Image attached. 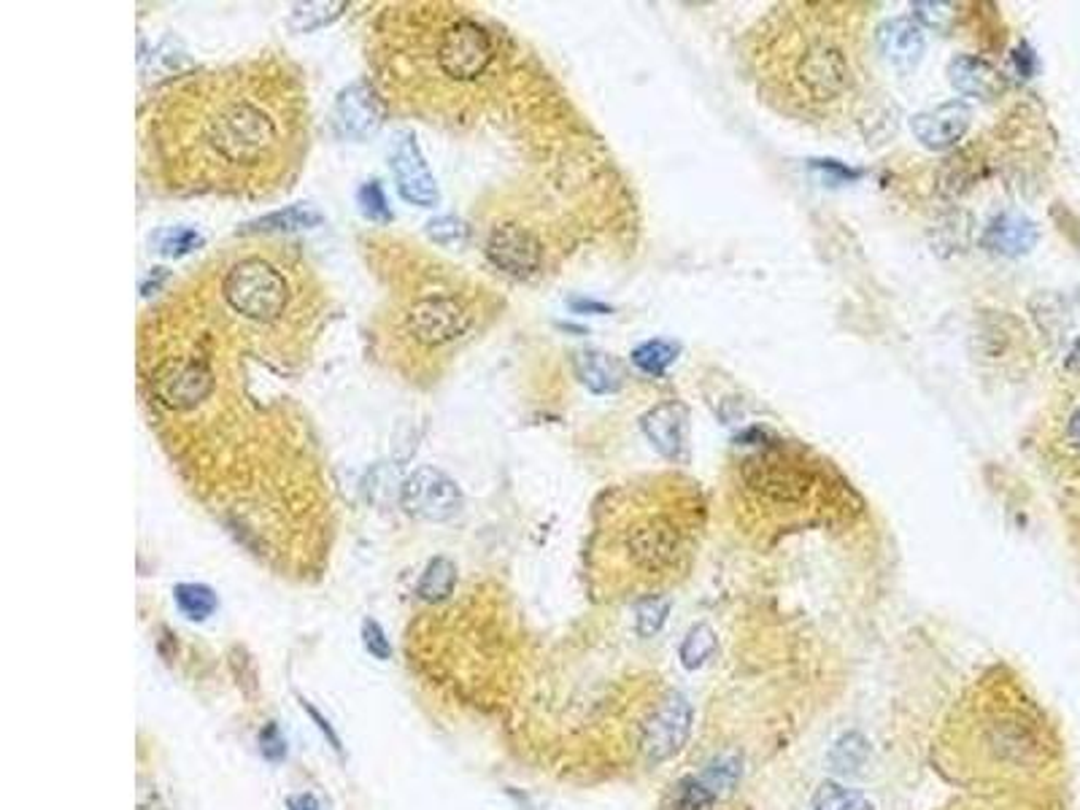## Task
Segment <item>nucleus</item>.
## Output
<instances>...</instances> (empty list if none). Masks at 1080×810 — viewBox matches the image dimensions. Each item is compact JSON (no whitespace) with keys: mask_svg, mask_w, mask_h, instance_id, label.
I'll list each match as a JSON object with an SVG mask.
<instances>
[{"mask_svg":"<svg viewBox=\"0 0 1080 810\" xmlns=\"http://www.w3.org/2000/svg\"><path fill=\"white\" fill-rule=\"evenodd\" d=\"M176 98L162 116V147L184 187L265 192L295 165L303 103L284 71L211 74Z\"/></svg>","mask_w":1080,"mask_h":810,"instance_id":"1","label":"nucleus"},{"mask_svg":"<svg viewBox=\"0 0 1080 810\" xmlns=\"http://www.w3.org/2000/svg\"><path fill=\"white\" fill-rule=\"evenodd\" d=\"M222 298L240 320L276 324L293 306V284L268 257L244 254L222 276Z\"/></svg>","mask_w":1080,"mask_h":810,"instance_id":"2","label":"nucleus"},{"mask_svg":"<svg viewBox=\"0 0 1080 810\" xmlns=\"http://www.w3.org/2000/svg\"><path fill=\"white\" fill-rule=\"evenodd\" d=\"M495 58L497 47L492 33L470 16H451L435 36V65L446 79L455 84L481 79L495 65Z\"/></svg>","mask_w":1080,"mask_h":810,"instance_id":"3","label":"nucleus"},{"mask_svg":"<svg viewBox=\"0 0 1080 810\" xmlns=\"http://www.w3.org/2000/svg\"><path fill=\"white\" fill-rule=\"evenodd\" d=\"M741 478L759 500L799 506L814 489V473L797 457L781 449H762L741 462Z\"/></svg>","mask_w":1080,"mask_h":810,"instance_id":"4","label":"nucleus"},{"mask_svg":"<svg viewBox=\"0 0 1080 810\" xmlns=\"http://www.w3.org/2000/svg\"><path fill=\"white\" fill-rule=\"evenodd\" d=\"M473 324V311L460 295L424 292L411 300L406 311V329L417 344L427 349L455 344Z\"/></svg>","mask_w":1080,"mask_h":810,"instance_id":"5","label":"nucleus"},{"mask_svg":"<svg viewBox=\"0 0 1080 810\" xmlns=\"http://www.w3.org/2000/svg\"><path fill=\"white\" fill-rule=\"evenodd\" d=\"M400 506L422 522H449L462 511V491L444 471L424 465L402 482Z\"/></svg>","mask_w":1080,"mask_h":810,"instance_id":"6","label":"nucleus"},{"mask_svg":"<svg viewBox=\"0 0 1080 810\" xmlns=\"http://www.w3.org/2000/svg\"><path fill=\"white\" fill-rule=\"evenodd\" d=\"M692 702L684 695L673 691L657 706V711L646 719L641 732V751L651 764L668 762L675 753L684 751L692 735Z\"/></svg>","mask_w":1080,"mask_h":810,"instance_id":"7","label":"nucleus"},{"mask_svg":"<svg viewBox=\"0 0 1080 810\" xmlns=\"http://www.w3.org/2000/svg\"><path fill=\"white\" fill-rule=\"evenodd\" d=\"M797 84L816 103H830L843 98L851 87V65L835 43L816 41L799 54Z\"/></svg>","mask_w":1080,"mask_h":810,"instance_id":"8","label":"nucleus"},{"mask_svg":"<svg viewBox=\"0 0 1080 810\" xmlns=\"http://www.w3.org/2000/svg\"><path fill=\"white\" fill-rule=\"evenodd\" d=\"M624 551L632 565L659 573L675 565L681 554V533L668 516H648L624 533Z\"/></svg>","mask_w":1080,"mask_h":810,"instance_id":"9","label":"nucleus"},{"mask_svg":"<svg viewBox=\"0 0 1080 810\" xmlns=\"http://www.w3.org/2000/svg\"><path fill=\"white\" fill-rule=\"evenodd\" d=\"M389 167L402 200L419 205V209H433V205L440 203L438 182H435L433 171L419 152V144L413 141V136L400 133L395 138L389 152Z\"/></svg>","mask_w":1080,"mask_h":810,"instance_id":"10","label":"nucleus"},{"mask_svg":"<svg viewBox=\"0 0 1080 810\" xmlns=\"http://www.w3.org/2000/svg\"><path fill=\"white\" fill-rule=\"evenodd\" d=\"M486 257L513 278H533L543 265V246L527 227L500 225L489 233Z\"/></svg>","mask_w":1080,"mask_h":810,"instance_id":"11","label":"nucleus"},{"mask_svg":"<svg viewBox=\"0 0 1080 810\" xmlns=\"http://www.w3.org/2000/svg\"><path fill=\"white\" fill-rule=\"evenodd\" d=\"M382 122V105H378V98L368 84L355 82L340 89L333 105V127L340 138L365 141V138L376 136Z\"/></svg>","mask_w":1080,"mask_h":810,"instance_id":"12","label":"nucleus"},{"mask_svg":"<svg viewBox=\"0 0 1080 810\" xmlns=\"http://www.w3.org/2000/svg\"><path fill=\"white\" fill-rule=\"evenodd\" d=\"M970 109L965 103H943L938 109H929L924 114H916L910 122L916 141L921 147L932 149V152H943V149L956 147L970 130Z\"/></svg>","mask_w":1080,"mask_h":810,"instance_id":"13","label":"nucleus"},{"mask_svg":"<svg viewBox=\"0 0 1080 810\" xmlns=\"http://www.w3.org/2000/svg\"><path fill=\"white\" fill-rule=\"evenodd\" d=\"M878 49L892 68L910 71L924 54V30L908 16H894L878 27Z\"/></svg>","mask_w":1080,"mask_h":810,"instance_id":"14","label":"nucleus"},{"mask_svg":"<svg viewBox=\"0 0 1080 810\" xmlns=\"http://www.w3.org/2000/svg\"><path fill=\"white\" fill-rule=\"evenodd\" d=\"M643 435L668 460H679L686 446V411L681 406H657L641 419Z\"/></svg>","mask_w":1080,"mask_h":810,"instance_id":"15","label":"nucleus"},{"mask_svg":"<svg viewBox=\"0 0 1080 810\" xmlns=\"http://www.w3.org/2000/svg\"><path fill=\"white\" fill-rule=\"evenodd\" d=\"M948 82L956 92L970 95V98L992 100L1003 92V76L997 74L992 63L976 54H959L948 63Z\"/></svg>","mask_w":1080,"mask_h":810,"instance_id":"16","label":"nucleus"},{"mask_svg":"<svg viewBox=\"0 0 1080 810\" xmlns=\"http://www.w3.org/2000/svg\"><path fill=\"white\" fill-rule=\"evenodd\" d=\"M1034 244H1038V227L1027 216L1018 214L997 216L983 233V246L1003 257L1027 254V251L1034 249Z\"/></svg>","mask_w":1080,"mask_h":810,"instance_id":"17","label":"nucleus"},{"mask_svg":"<svg viewBox=\"0 0 1080 810\" xmlns=\"http://www.w3.org/2000/svg\"><path fill=\"white\" fill-rule=\"evenodd\" d=\"M573 367L579 382L595 395H613L619 392L621 384H624V371H621L619 360L617 357L606 354V351H597V349L575 351Z\"/></svg>","mask_w":1080,"mask_h":810,"instance_id":"18","label":"nucleus"},{"mask_svg":"<svg viewBox=\"0 0 1080 810\" xmlns=\"http://www.w3.org/2000/svg\"><path fill=\"white\" fill-rule=\"evenodd\" d=\"M455 586H457L455 562L446 560V557H435V560L427 562L422 578H419L417 595L422 597L424 602H444L455 595Z\"/></svg>","mask_w":1080,"mask_h":810,"instance_id":"19","label":"nucleus"},{"mask_svg":"<svg viewBox=\"0 0 1080 810\" xmlns=\"http://www.w3.org/2000/svg\"><path fill=\"white\" fill-rule=\"evenodd\" d=\"M741 773H743L741 753L721 751L705 764V773L699 775V778H703V784L713 792L716 800H721V797L732 795V789H735L737 781H741Z\"/></svg>","mask_w":1080,"mask_h":810,"instance_id":"20","label":"nucleus"},{"mask_svg":"<svg viewBox=\"0 0 1080 810\" xmlns=\"http://www.w3.org/2000/svg\"><path fill=\"white\" fill-rule=\"evenodd\" d=\"M173 600H176L178 611L193 622H206L209 616H214L216 606H220L214 589L206 584H176Z\"/></svg>","mask_w":1080,"mask_h":810,"instance_id":"21","label":"nucleus"},{"mask_svg":"<svg viewBox=\"0 0 1080 810\" xmlns=\"http://www.w3.org/2000/svg\"><path fill=\"white\" fill-rule=\"evenodd\" d=\"M716 795L703 784L699 775H686L679 784L673 786V792L665 800L662 810H710L716 806Z\"/></svg>","mask_w":1080,"mask_h":810,"instance_id":"22","label":"nucleus"},{"mask_svg":"<svg viewBox=\"0 0 1080 810\" xmlns=\"http://www.w3.org/2000/svg\"><path fill=\"white\" fill-rule=\"evenodd\" d=\"M675 360H679V346L662 338L646 340V344H641L635 351H632V362H635V367L637 371L648 373V376H662Z\"/></svg>","mask_w":1080,"mask_h":810,"instance_id":"23","label":"nucleus"},{"mask_svg":"<svg viewBox=\"0 0 1080 810\" xmlns=\"http://www.w3.org/2000/svg\"><path fill=\"white\" fill-rule=\"evenodd\" d=\"M152 246L157 254L171 257V260H178V257H187L189 251L200 249L203 246V236H200L195 227L187 225H173V227H162V230L154 233Z\"/></svg>","mask_w":1080,"mask_h":810,"instance_id":"24","label":"nucleus"},{"mask_svg":"<svg viewBox=\"0 0 1080 810\" xmlns=\"http://www.w3.org/2000/svg\"><path fill=\"white\" fill-rule=\"evenodd\" d=\"M716 648H719V638H716L713 630H710L708 624H695V627L686 633L684 644L679 648L681 664H684L686 670L703 668L708 659H713Z\"/></svg>","mask_w":1080,"mask_h":810,"instance_id":"25","label":"nucleus"},{"mask_svg":"<svg viewBox=\"0 0 1080 810\" xmlns=\"http://www.w3.org/2000/svg\"><path fill=\"white\" fill-rule=\"evenodd\" d=\"M814 810H876L861 792L846 789L837 781H824L814 795Z\"/></svg>","mask_w":1080,"mask_h":810,"instance_id":"26","label":"nucleus"},{"mask_svg":"<svg viewBox=\"0 0 1080 810\" xmlns=\"http://www.w3.org/2000/svg\"><path fill=\"white\" fill-rule=\"evenodd\" d=\"M322 220L324 216L311 205H289V209L260 216L257 222H251V227L255 230H303V227L319 225Z\"/></svg>","mask_w":1080,"mask_h":810,"instance_id":"27","label":"nucleus"},{"mask_svg":"<svg viewBox=\"0 0 1080 810\" xmlns=\"http://www.w3.org/2000/svg\"><path fill=\"white\" fill-rule=\"evenodd\" d=\"M867 753H870V746H867L865 737L859 732H848L832 746L830 764L837 773H859L867 762Z\"/></svg>","mask_w":1080,"mask_h":810,"instance_id":"28","label":"nucleus"},{"mask_svg":"<svg viewBox=\"0 0 1080 810\" xmlns=\"http://www.w3.org/2000/svg\"><path fill=\"white\" fill-rule=\"evenodd\" d=\"M670 616V600L668 597H646L635 606V630L641 638H654L659 630L665 627Z\"/></svg>","mask_w":1080,"mask_h":810,"instance_id":"29","label":"nucleus"},{"mask_svg":"<svg viewBox=\"0 0 1080 810\" xmlns=\"http://www.w3.org/2000/svg\"><path fill=\"white\" fill-rule=\"evenodd\" d=\"M344 9H346L344 3H303V5H295L293 16H289V25H293L295 30H300V33L319 30V27L330 25V22H333L335 16H338Z\"/></svg>","mask_w":1080,"mask_h":810,"instance_id":"30","label":"nucleus"},{"mask_svg":"<svg viewBox=\"0 0 1080 810\" xmlns=\"http://www.w3.org/2000/svg\"><path fill=\"white\" fill-rule=\"evenodd\" d=\"M357 205H360L362 216L371 222H392V211H389V200H386L382 184L373 178V182H365L360 189H357Z\"/></svg>","mask_w":1080,"mask_h":810,"instance_id":"31","label":"nucleus"},{"mask_svg":"<svg viewBox=\"0 0 1080 810\" xmlns=\"http://www.w3.org/2000/svg\"><path fill=\"white\" fill-rule=\"evenodd\" d=\"M427 236L440 246H460L468 236V227L457 216H435L427 222Z\"/></svg>","mask_w":1080,"mask_h":810,"instance_id":"32","label":"nucleus"},{"mask_svg":"<svg viewBox=\"0 0 1080 810\" xmlns=\"http://www.w3.org/2000/svg\"><path fill=\"white\" fill-rule=\"evenodd\" d=\"M360 635H362V646H365V651L371 653L373 659H378V662H386V659L392 657V644H389V638H386L384 627L376 622V619H365V622L360 624Z\"/></svg>","mask_w":1080,"mask_h":810,"instance_id":"33","label":"nucleus"},{"mask_svg":"<svg viewBox=\"0 0 1080 810\" xmlns=\"http://www.w3.org/2000/svg\"><path fill=\"white\" fill-rule=\"evenodd\" d=\"M914 9H916V16H919L921 22L938 27V30H945V27L951 25V16H954V11H951L954 5L932 3V0H924V3H914Z\"/></svg>","mask_w":1080,"mask_h":810,"instance_id":"34","label":"nucleus"},{"mask_svg":"<svg viewBox=\"0 0 1080 810\" xmlns=\"http://www.w3.org/2000/svg\"><path fill=\"white\" fill-rule=\"evenodd\" d=\"M260 751L265 753V759H271V762H278V759H284V753H287V746H284V735H282V730L276 727V724H268V727L260 732Z\"/></svg>","mask_w":1080,"mask_h":810,"instance_id":"35","label":"nucleus"},{"mask_svg":"<svg viewBox=\"0 0 1080 810\" xmlns=\"http://www.w3.org/2000/svg\"><path fill=\"white\" fill-rule=\"evenodd\" d=\"M300 706H303V711H306V713H309V716L313 719V724H316V727H319V732H322V735H324V737H327V740H330V746H333V748H335V751H338V753H340V737H338V732H335L333 727H330V722H327V719H324V716H322V713H319V711H316V708H313V706H311V702H306V700H300Z\"/></svg>","mask_w":1080,"mask_h":810,"instance_id":"36","label":"nucleus"},{"mask_svg":"<svg viewBox=\"0 0 1080 810\" xmlns=\"http://www.w3.org/2000/svg\"><path fill=\"white\" fill-rule=\"evenodd\" d=\"M287 808L289 810H322L319 800L313 795H293L287 797Z\"/></svg>","mask_w":1080,"mask_h":810,"instance_id":"37","label":"nucleus"},{"mask_svg":"<svg viewBox=\"0 0 1080 810\" xmlns=\"http://www.w3.org/2000/svg\"><path fill=\"white\" fill-rule=\"evenodd\" d=\"M1067 371H1076L1080 373V338L1072 344V349H1070V354H1067Z\"/></svg>","mask_w":1080,"mask_h":810,"instance_id":"38","label":"nucleus"},{"mask_svg":"<svg viewBox=\"0 0 1080 810\" xmlns=\"http://www.w3.org/2000/svg\"><path fill=\"white\" fill-rule=\"evenodd\" d=\"M1067 435L1072 438V444L1080 446V408L1070 416V424H1067Z\"/></svg>","mask_w":1080,"mask_h":810,"instance_id":"39","label":"nucleus"},{"mask_svg":"<svg viewBox=\"0 0 1080 810\" xmlns=\"http://www.w3.org/2000/svg\"><path fill=\"white\" fill-rule=\"evenodd\" d=\"M573 306H575V309H581V311H600V314H608V306L589 303V300H573Z\"/></svg>","mask_w":1080,"mask_h":810,"instance_id":"40","label":"nucleus"}]
</instances>
